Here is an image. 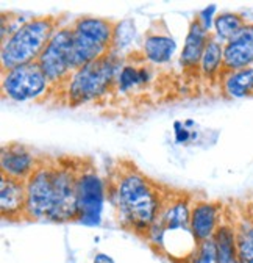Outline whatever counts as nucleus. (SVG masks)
I'll list each match as a JSON object with an SVG mask.
<instances>
[{"label":"nucleus","instance_id":"f257e3e1","mask_svg":"<svg viewBox=\"0 0 253 263\" xmlns=\"http://www.w3.org/2000/svg\"><path fill=\"white\" fill-rule=\"evenodd\" d=\"M172 188L145 176L135 163L120 161L107 180V201L119 221L133 232H145L160 216Z\"/></svg>","mask_w":253,"mask_h":263},{"label":"nucleus","instance_id":"f03ea898","mask_svg":"<svg viewBox=\"0 0 253 263\" xmlns=\"http://www.w3.org/2000/svg\"><path fill=\"white\" fill-rule=\"evenodd\" d=\"M61 17L62 16H39L25 21L22 27L2 43L0 49L2 72L38 61L52 36L62 27Z\"/></svg>","mask_w":253,"mask_h":263},{"label":"nucleus","instance_id":"7ed1b4c3","mask_svg":"<svg viewBox=\"0 0 253 263\" xmlns=\"http://www.w3.org/2000/svg\"><path fill=\"white\" fill-rule=\"evenodd\" d=\"M122 66L123 63L120 57L110 52L75 71L66 89L65 99L68 105L80 107L111 92L116 88Z\"/></svg>","mask_w":253,"mask_h":263},{"label":"nucleus","instance_id":"20e7f679","mask_svg":"<svg viewBox=\"0 0 253 263\" xmlns=\"http://www.w3.org/2000/svg\"><path fill=\"white\" fill-rule=\"evenodd\" d=\"M74 49H72V71L99 60L113 52V36L116 22L103 17L81 16L72 24Z\"/></svg>","mask_w":253,"mask_h":263},{"label":"nucleus","instance_id":"39448f33","mask_svg":"<svg viewBox=\"0 0 253 263\" xmlns=\"http://www.w3.org/2000/svg\"><path fill=\"white\" fill-rule=\"evenodd\" d=\"M72 49H74V28L72 25H62L43 53L38 58V64L43 69L44 76L52 85V92H62L66 97V89L74 74L72 71Z\"/></svg>","mask_w":253,"mask_h":263},{"label":"nucleus","instance_id":"423d86ee","mask_svg":"<svg viewBox=\"0 0 253 263\" xmlns=\"http://www.w3.org/2000/svg\"><path fill=\"white\" fill-rule=\"evenodd\" d=\"M78 222L96 227L102 224V212L107 201V182L100 177L91 158L78 157L77 168Z\"/></svg>","mask_w":253,"mask_h":263},{"label":"nucleus","instance_id":"0eeeda50","mask_svg":"<svg viewBox=\"0 0 253 263\" xmlns=\"http://www.w3.org/2000/svg\"><path fill=\"white\" fill-rule=\"evenodd\" d=\"M77 168L78 157H55V204L49 221L68 222L78 219Z\"/></svg>","mask_w":253,"mask_h":263},{"label":"nucleus","instance_id":"6e6552de","mask_svg":"<svg viewBox=\"0 0 253 263\" xmlns=\"http://www.w3.org/2000/svg\"><path fill=\"white\" fill-rule=\"evenodd\" d=\"M52 92V85L38 61L2 72V97L14 102L39 101Z\"/></svg>","mask_w":253,"mask_h":263},{"label":"nucleus","instance_id":"1a4fd4ad","mask_svg":"<svg viewBox=\"0 0 253 263\" xmlns=\"http://www.w3.org/2000/svg\"><path fill=\"white\" fill-rule=\"evenodd\" d=\"M27 219L49 221L55 204V157L44 155L39 166L25 182Z\"/></svg>","mask_w":253,"mask_h":263},{"label":"nucleus","instance_id":"9d476101","mask_svg":"<svg viewBox=\"0 0 253 263\" xmlns=\"http://www.w3.org/2000/svg\"><path fill=\"white\" fill-rule=\"evenodd\" d=\"M44 155H36L20 143H7L0 149V174L27 182L35 173Z\"/></svg>","mask_w":253,"mask_h":263},{"label":"nucleus","instance_id":"9b49d317","mask_svg":"<svg viewBox=\"0 0 253 263\" xmlns=\"http://www.w3.org/2000/svg\"><path fill=\"white\" fill-rule=\"evenodd\" d=\"M211 36L213 33H208L203 28L197 16L189 22L187 35L180 53V64L186 72L200 76V61Z\"/></svg>","mask_w":253,"mask_h":263},{"label":"nucleus","instance_id":"f8f14e48","mask_svg":"<svg viewBox=\"0 0 253 263\" xmlns=\"http://www.w3.org/2000/svg\"><path fill=\"white\" fill-rule=\"evenodd\" d=\"M253 66V22H247L235 38L224 44V72ZM222 72V74H224Z\"/></svg>","mask_w":253,"mask_h":263},{"label":"nucleus","instance_id":"ddd939ff","mask_svg":"<svg viewBox=\"0 0 253 263\" xmlns=\"http://www.w3.org/2000/svg\"><path fill=\"white\" fill-rule=\"evenodd\" d=\"M222 204L216 201H193L191 209V232L197 243L211 240L219 224L222 222Z\"/></svg>","mask_w":253,"mask_h":263},{"label":"nucleus","instance_id":"4468645a","mask_svg":"<svg viewBox=\"0 0 253 263\" xmlns=\"http://www.w3.org/2000/svg\"><path fill=\"white\" fill-rule=\"evenodd\" d=\"M0 213L4 219H27L25 182L0 174Z\"/></svg>","mask_w":253,"mask_h":263},{"label":"nucleus","instance_id":"2eb2a0df","mask_svg":"<svg viewBox=\"0 0 253 263\" xmlns=\"http://www.w3.org/2000/svg\"><path fill=\"white\" fill-rule=\"evenodd\" d=\"M175 52L177 41L166 31H149L141 47L144 60L149 64L155 66H163L171 63Z\"/></svg>","mask_w":253,"mask_h":263},{"label":"nucleus","instance_id":"dca6fc26","mask_svg":"<svg viewBox=\"0 0 253 263\" xmlns=\"http://www.w3.org/2000/svg\"><path fill=\"white\" fill-rule=\"evenodd\" d=\"M220 89L230 99H244L253 96V66L251 68L224 72L220 76Z\"/></svg>","mask_w":253,"mask_h":263},{"label":"nucleus","instance_id":"f3484780","mask_svg":"<svg viewBox=\"0 0 253 263\" xmlns=\"http://www.w3.org/2000/svg\"><path fill=\"white\" fill-rule=\"evenodd\" d=\"M224 72V44L213 35L200 61V77L209 82H219Z\"/></svg>","mask_w":253,"mask_h":263},{"label":"nucleus","instance_id":"a211bd4d","mask_svg":"<svg viewBox=\"0 0 253 263\" xmlns=\"http://www.w3.org/2000/svg\"><path fill=\"white\" fill-rule=\"evenodd\" d=\"M213 241L217 248L219 263H238V245H236V229L235 224L222 221L219 224Z\"/></svg>","mask_w":253,"mask_h":263},{"label":"nucleus","instance_id":"6ab92c4d","mask_svg":"<svg viewBox=\"0 0 253 263\" xmlns=\"http://www.w3.org/2000/svg\"><path fill=\"white\" fill-rule=\"evenodd\" d=\"M247 24L245 17L236 11H220L214 19V31L213 35L217 41L227 44L231 38H235L241 28Z\"/></svg>","mask_w":253,"mask_h":263},{"label":"nucleus","instance_id":"aec40b11","mask_svg":"<svg viewBox=\"0 0 253 263\" xmlns=\"http://www.w3.org/2000/svg\"><path fill=\"white\" fill-rule=\"evenodd\" d=\"M238 258L242 263H253V218L242 216L235 222Z\"/></svg>","mask_w":253,"mask_h":263},{"label":"nucleus","instance_id":"412c9836","mask_svg":"<svg viewBox=\"0 0 253 263\" xmlns=\"http://www.w3.org/2000/svg\"><path fill=\"white\" fill-rule=\"evenodd\" d=\"M141 86V74H139V60L135 61H126L123 63L122 69L117 76L116 89L119 92H129L135 88Z\"/></svg>","mask_w":253,"mask_h":263},{"label":"nucleus","instance_id":"4be33fe9","mask_svg":"<svg viewBox=\"0 0 253 263\" xmlns=\"http://www.w3.org/2000/svg\"><path fill=\"white\" fill-rule=\"evenodd\" d=\"M135 21L133 19H123L116 22L114 36H113V52L120 57V52H123L135 40Z\"/></svg>","mask_w":253,"mask_h":263},{"label":"nucleus","instance_id":"5701e85b","mask_svg":"<svg viewBox=\"0 0 253 263\" xmlns=\"http://www.w3.org/2000/svg\"><path fill=\"white\" fill-rule=\"evenodd\" d=\"M191 263H219V254H217V248L213 238L197 245V249L191 258Z\"/></svg>","mask_w":253,"mask_h":263},{"label":"nucleus","instance_id":"b1692460","mask_svg":"<svg viewBox=\"0 0 253 263\" xmlns=\"http://www.w3.org/2000/svg\"><path fill=\"white\" fill-rule=\"evenodd\" d=\"M147 238L150 241L152 246H160L164 248V237H166V226L163 222V219L158 216L155 219V222L149 227L147 230Z\"/></svg>","mask_w":253,"mask_h":263},{"label":"nucleus","instance_id":"393cba45","mask_svg":"<svg viewBox=\"0 0 253 263\" xmlns=\"http://www.w3.org/2000/svg\"><path fill=\"white\" fill-rule=\"evenodd\" d=\"M219 13H217V5H208V7H205L203 10H200L199 11V14H197V17H199V21H200V24L203 25V28L208 31V33H213L211 31V28L214 27V19H216V16H217Z\"/></svg>","mask_w":253,"mask_h":263},{"label":"nucleus","instance_id":"a878e982","mask_svg":"<svg viewBox=\"0 0 253 263\" xmlns=\"http://www.w3.org/2000/svg\"><path fill=\"white\" fill-rule=\"evenodd\" d=\"M175 134V143L177 144H186L189 140H193V130H189L186 127H181L180 130L174 132Z\"/></svg>","mask_w":253,"mask_h":263},{"label":"nucleus","instance_id":"bb28decb","mask_svg":"<svg viewBox=\"0 0 253 263\" xmlns=\"http://www.w3.org/2000/svg\"><path fill=\"white\" fill-rule=\"evenodd\" d=\"M92 263H114V260L110 255L99 252V254H96V257H94V261Z\"/></svg>","mask_w":253,"mask_h":263},{"label":"nucleus","instance_id":"cd10ccee","mask_svg":"<svg viewBox=\"0 0 253 263\" xmlns=\"http://www.w3.org/2000/svg\"><path fill=\"white\" fill-rule=\"evenodd\" d=\"M194 125H196V122H194L193 119H186V121H184V127H186V128H191V127H194Z\"/></svg>","mask_w":253,"mask_h":263},{"label":"nucleus","instance_id":"c85d7f7f","mask_svg":"<svg viewBox=\"0 0 253 263\" xmlns=\"http://www.w3.org/2000/svg\"><path fill=\"white\" fill-rule=\"evenodd\" d=\"M239 263H242V261H239Z\"/></svg>","mask_w":253,"mask_h":263},{"label":"nucleus","instance_id":"c756f323","mask_svg":"<svg viewBox=\"0 0 253 263\" xmlns=\"http://www.w3.org/2000/svg\"><path fill=\"white\" fill-rule=\"evenodd\" d=\"M238 263H239V261H238Z\"/></svg>","mask_w":253,"mask_h":263}]
</instances>
